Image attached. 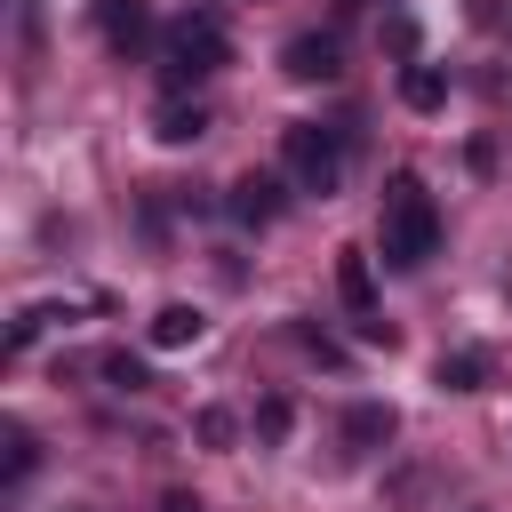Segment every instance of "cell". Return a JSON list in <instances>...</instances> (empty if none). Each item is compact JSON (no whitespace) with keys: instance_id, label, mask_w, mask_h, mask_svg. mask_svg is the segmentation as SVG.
I'll list each match as a JSON object with an SVG mask.
<instances>
[{"instance_id":"obj_2","label":"cell","mask_w":512,"mask_h":512,"mask_svg":"<svg viewBox=\"0 0 512 512\" xmlns=\"http://www.w3.org/2000/svg\"><path fill=\"white\" fill-rule=\"evenodd\" d=\"M224 64H232V40H224L216 16H176V24L160 32V80H168V88H192V80H208V72H224Z\"/></svg>"},{"instance_id":"obj_3","label":"cell","mask_w":512,"mask_h":512,"mask_svg":"<svg viewBox=\"0 0 512 512\" xmlns=\"http://www.w3.org/2000/svg\"><path fill=\"white\" fill-rule=\"evenodd\" d=\"M280 152H288V176H296V192H344V128H320V120H296L288 136H280Z\"/></svg>"},{"instance_id":"obj_1","label":"cell","mask_w":512,"mask_h":512,"mask_svg":"<svg viewBox=\"0 0 512 512\" xmlns=\"http://www.w3.org/2000/svg\"><path fill=\"white\" fill-rule=\"evenodd\" d=\"M376 248H384V264L392 272H424L432 256H440V208H432V192H424V176H392L384 184V208H376Z\"/></svg>"},{"instance_id":"obj_10","label":"cell","mask_w":512,"mask_h":512,"mask_svg":"<svg viewBox=\"0 0 512 512\" xmlns=\"http://www.w3.org/2000/svg\"><path fill=\"white\" fill-rule=\"evenodd\" d=\"M400 104H408V112H440V104H448L440 64H408V72H400Z\"/></svg>"},{"instance_id":"obj_8","label":"cell","mask_w":512,"mask_h":512,"mask_svg":"<svg viewBox=\"0 0 512 512\" xmlns=\"http://www.w3.org/2000/svg\"><path fill=\"white\" fill-rule=\"evenodd\" d=\"M152 136H160V144H200V136H208V112L184 104V96H168V104L152 112Z\"/></svg>"},{"instance_id":"obj_17","label":"cell","mask_w":512,"mask_h":512,"mask_svg":"<svg viewBox=\"0 0 512 512\" xmlns=\"http://www.w3.org/2000/svg\"><path fill=\"white\" fill-rule=\"evenodd\" d=\"M160 512H200V504H192V496L176 488V496H160Z\"/></svg>"},{"instance_id":"obj_5","label":"cell","mask_w":512,"mask_h":512,"mask_svg":"<svg viewBox=\"0 0 512 512\" xmlns=\"http://www.w3.org/2000/svg\"><path fill=\"white\" fill-rule=\"evenodd\" d=\"M96 24H104V40L128 56V48L152 32V0H96Z\"/></svg>"},{"instance_id":"obj_4","label":"cell","mask_w":512,"mask_h":512,"mask_svg":"<svg viewBox=\"0 0 512 512\" xmlns=\"http://www.w3.org/2000/svg\"><path fill=\"white\" fill-rule=\"evenodd\" d=\"M280 72L288 80H336V32H296L280 48Z\"/></svg>"},{"instance_id":"obj_9","label":"cell","mask_w":512,"mask_h":512,"mask_svg":"<svg viewBox=\"0 0 512 512\" xmlns=\"http://www.w3.org/2000/svg\"><path fill=\"white\" fill-rule=\"evenodd\" d=\"M200 328H208V320H200V304H160V312H152V344H160V352L200 344Z\"/></svg>"},{"instance_id":"obj_14","label":"cell","mask_w":512,"mask_h":512,"mask_svg":"<svg viewBox=\"0 0 512 512\" xmlns=\"http://www.w3.org/2000/svg\"><path fill=\"white\" fill-rule=\"evenodd\" d=\"M104 376H112V392H144L152 376H144V360H128V352H112L104 360Z\"/></svg>"},{"instance_id":"obj_7","label":"cell","mask_w":512,"mask_h":512,"mask_svg":"<svg viewBox=\"0 0 512 512\" xmlns=\"http://www.w3.org/2000/svg\"><path fill=\"white\" fill-rule=\"evenodd\" d=\"M224 208H232L240 224H272V216H280V176H240Z\"/></svg>"},{"instance_id":"obj_12","label":"cell","mask_w":512,"mask_h":512,"mask_svg":"<svg viewBox=\"0 0 512 512\" xmlns=\"http://www.w3.org/2000/svg\"><path fill=\"white\" fill-rule=\"evenodd\" d=\"M344 440H352V448H376V440H392V408H384V400H360V408L344 416Z\"/></svg>"},{"instance_id":"obj_15","label":"cell","mask_w":512,"mask_h":512,"mask_svg":"<svg viewBox=\"0 0 512 512\" xmlns=\"http://www.w3.org/2000/svg\"><path fill=\"white\" fill-rule=\"evenodd\" d=\"M288 424H296L288 400H264V408H256V432H264V440H288Z\"/></svg>"},{"instance_id":"obj_13","label":"cell","mask_w":512,"mask_h":512,"mask_svg":"<svg viewBox=\"0 0 512 512\" xmlns=\"http://www.w3.org/2000/svg\"><path fill=\"white\" fill-rule=\"evenodd\" d=\"M0 440H8V488H24V480H32V456H40V448H32V432H24V424H8Z\"/></svg>"},{"instance_id":"obj_11","label":"cell","mask_w":512,"mask_h":512,"mask_svg":"<svg viewBox=\"0 0 512 512\" xmlns=\"http://www.w3.org/2000/svg\"><path fill=\"white\" fill-rule=\"evenodd\" d=\"M432 384H440V392H480V384H488V352H440Z\"/></svg>"},{"instance_id":"obj_6","label":"cell","mask_w":512,"mask_h":512,"mask_svg":"<svg viewBox=\"0 0 512 512\" xmlns=\"http://www.w3.org/2000/svg\"><path fill=\"white\" fill-rule=\"evenodd\" d=\"M336 296L352 304V320H376V272H368V256H360V248H344V256H336Z\"/></svg>"},{"instance_id":"obj_16","label":"cell","mask_w":512,"mask_h":512,"mask_svg":"<svg viewBox=\"0 0 512 512\" xmlns=\"http://www.w3.org/2000/svg\"><path fill=\"white\" fill-rule=\"evenodd\" d=\"M200 440L224 448V440H232V416H224V408H200Z\"/></svg>"}]
</instances>
